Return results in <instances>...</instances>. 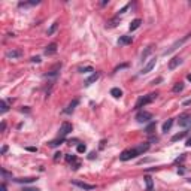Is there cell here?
I'll use <instances>...</instances> for the list:
<instances>
[{"mask_svg": "<svg viewBox=\"0 0 191 191\" xmlns=\"http://www.w3.org/2000/svg\"><path fill=\"white\" fill-rule=\"evenodd\" d=\"M148 149H149V143H148V142H143V143H140V145L136 146V148H131V149H126V151H123L121 155H119V160H121V161L131 160V158H134V157H137V155L145 154Z\"/></svg>", "mask_w": 191, "mask_h": 191, "instance_id": "1", "label": "cell"}, {"mask_svg": "<svg viewBox=\"0 0 191 191\" xmlns=\"http://www.w3.org/2000/svg\"><path fill=\"white\" fill-rule=\"evenodd\" d=\"M157 95H158L157 93H151V94H148V95H143V97H140V99L137 100V103H136V109H142L143 106L152 103V102L157 99Z\"/></svg>", "mask_w": 191, "mask_h": 191, "instance_id": "2", "label": "cell"}, {"mask_svg": "<svg viewBox=\"0 0 191 191\" xmlns=\"http://www.w3.org/2000/svg\"><path fill=\"white\" fill-rule=\"evenodd\" d=\"M190 37H191V33H188V34H185V36L182 37V39L176 40V42H175V43H173V45H172V46L169 48V50H166V51L163 52V55H169V54H172L173 51H176L178 48H179V46H182V45H184V43H185V42H187V40H188Z\"/></svg>", "mask_w": 191, "mask_h": 191, "instance_id": "3", "label": "cell"}, {"mask_svg": "<svg viewBox=\"0 0 191 191\" xmlns=\"http://www.w3.org/2000/svg\"><path fill=\"white\" fill-rule=\"evenodd\" d=\"M152 119V115L149 113V112H146V111H140L137 115H136V121L137 123H149Z\"/></svg>", "mask_w": 191, "mask_h": 191, "instance_id": "4", "label": "cell"}, {"mask_svg": "<svg viewBox=\"0 0 191 191\" xmlns=\"http://www.w3.org/2000/svg\"><path fill=\"white\" fill-rule=\"evenodd\" d=\"M72 131V124L70 123H67V121H64L61 126H60V130H58V137H66L69 133Z\"/></svg>", "mask_w": 191, "mask_h": 191, "instance_id": "5", "label": "cell"}, {"mask_svg": "<svg viewBox=\"0 0 191 191\" xmlns=\"http://www.w3.org/2000/svg\"><path fill=\"white\" fill-rule=\"evenodd\" d=\"M155 63H157V58H155V57H154V58H151V60H149L145 66H143V69L140 70V73H142V75H146V73H149V72L155 67Z\"/></svg>", "mask_w": 191, "mask_h": 191, "instance_id": "6", "label": "cell"}, {"mask_svg": "<svg viewBox=\"0 0 191 191\" xmlns=\"http://www.w3.org/2000/svg\"><path fill=\"white\" fill-rule=\"evenodd\" d=\"M22 54H24V52H22V50L17 48V50H11V51H8V52H6V58H9V60H17V58H19Z\"/></svg>", "mask_w": 191, "mask_h": 191, "instance_id": "7", "label": "cell"}, {"mask_svg": "<svg viewBox=\"0 0 191 191\" xmlns=\"http://www.w3.org/2000/svg\"><path fill=\"white\" fill-rule=\"evenodd\" d=\"M178 123L181 127H191V115H182Z\"/></svg>", "mask_w": 191, "mask_h": 191, "instance_id": "8", "label": "cell"}, {"mask_svg": "<svg viewBox=\"0 0 191 191\" xmlns=\"http://www.w3.org/2000/svg\"><path fill=\"white\" fill-rule=\"evenodd\" d=\"M72 184L76 185V187H79V188H82V190H87V191H90V190H94V188H95V185L85 184V182H82V181H72Z\"/></svg>", "mask_w": 191, "mask_h": 191, "instance_id": "9", "label": "cell"}, {"mask_svg": "<svg viewBox=\"0 0 191 191\" xmlns=\"http://www.w3.org/2000/svg\"><path fill=\"white\" fill-rule=\"evenodd\" d=\"M57 52V43H50L45 48V55H54Z\"/></svg>", "mask_w": 191, "mask_h": 191, "instance_id": "10", "label": "cell"}, {"mask_svg": "<svg viewBox=\"0 0 191 191\" xmlns=\"http://www.w3.org/2000/svg\"><path fill=\"white\" fill-rule=\"evenodd\" d=\"M181 63H182V58H179V57H173V58L169 61V69L173 70V69H176Z\"/></svg>", "mask_w": 191, "mask_h": 191, "instance_id": "11", "label": "cell"}, {"mask_svg": "<svg viewBox=\"0 0 191 191\" xmlns=\"http://www.w3.org/2000/svg\"><path fill=\"white\" fill-rule=\"evenodd\" d=\"M78 105H79V100H78V99H75L72 103H69V106H67L63 112H64V113H72V112H73V109H75Z\"/></svg>", "mask_w": 191, "mask_h": 191, "instance_id": "12", "label": "cell"}, {"mask_svg": "<svg viewBox=\"0 0 191 191\" xmlns=\"http://www.w3.org/2000/svg\"><path fill=\"white\" fill-rule=\"evenodd\" d=\"M99 76H100V73H99V72H94V73L85 81V85H91L93 82H95V81H97L99 79Z\"/></svg>", "mask_w": 191, "mask_h": 191, "instance_id": "13", "label": "cell"}, {"mask_svg": "<svg viewBox=\"0 0 191 191\" xmlns=\"http://www.w3.org/2000/svg\"><path fill=\"white\" fill-rule=\"evenodd\" d=\"M140 24H142V19H139V18H136V19H133L131 21V24H130V32H134L136 29H139L140 27Z\"/></svg>", "mask_w": 191, "mask_h": 191, "instance_id": "14", "label": "cell"}, {"mask_svg": "<svg viewBox=\"0 0 191 191\" xmlns=\"http://www.w3.org/2000/svg\"><path fill=\"white\" fill-rule=\"evenodd\" d=\"M131 36H121V37H119V40H118V45H129V43H131Z\"/></svg>", "mask_w": 191, "mask_h": 191, "instance_id": "15", "label": "cell"}, {"mask_svg": "<svg viewBox=\"0 0 191 191\" xmlns=\"http://www.w3.org/2000/svg\"><path fill=\"white\" fill-rule=\"evenodd\" d=\"M173 126V119H167V121L163 124V131L164 133H167V131H169L170 130V127Z\"/></svg>", "mask_w": 191, "mask_h": 191, "instance_id": "16", "label": "cell"}, {"mask_svg": "<svg viewBox=\"0 0 191 191\" xmlns=\"http://www.w3.org/2000/svg\"><path fill=\"white\" fill-rule=\"evenodd\" d=\"M187 133H188V131H181V133H176V134L172 137V142H178V140L184 139V137L187 136Z\"/></svg>", "mask_w": 191, "mask_h": 191, "instance_id": "17", "label": "cell"}, {"mask_svg": "<svg viewBox=\"0 0 191 191\" xmlns=\"http://www.w3.org/2000/svg\"><path fill=\"white\" fill-rule=\"evenodd\" d=\"M145 184H146V191H151L152 187H154L152 178H151V176H145Z\"/></svg>", "mask_w": 191, "mask_h": 191, "instance_id": "18", "label": "cell"}, {"mask_svg": "<svg viewBox=\"0 0 191 191\" xmlns=\"http://www.w3.org/2000/svg\"><path fill=\"white\" fill-rule=\"evenodd\" d=\"M15 182H19V184H29V182H33L36 181V178H18V179H14Z\"/></svg>", "mask_w": 191, "mask_h": 191, "instance_id": "19", "label": "cell"}, {"mask_svg": "<svg viewBox=\"0 0 191 191\" xmlns=\"http://www.w3.org/2000/svg\"><path fill=\"white\" fill-rule=\"evenodd\" d=\"M111 94L113 95L115 99H119V97L123 95V91L119 90V88H112V90H111Z\"/></svg>", "mask_w": 191, "mask_h": 191, "instance_id": "20", "label": "cell"}, {"mask_svg": "<svg viewBox=\"0 0 191 191\" xmlns=\"http://www.w3.org/2000/svg\"><path fill=\"white\" fill-rule=\"evenodd\" d=\"M155 126H157V123L155 121H152V123H149L148 126H146V129H145V131L148 133V134H151L154 130H155Z\"/></svg>", "mask_w": 191, "mask_h": 191, "instance_id": "21", "label": "cell"}, {"mask_svg": "<svg viewBox=\"0 0 191 191\" xmlns=\"http://www.w3.org/2000/svg\"><path fill=\"white\" fill-rule=\"evenodd\" d=\"M57 29H58V22H54L52 26H51L50 29H48V32H46V33H48V36H52V34H54V32H55Z\"/></svg>", "mask_w": 191, "mask_h": 191, "instance_id": "22", "label": "cell"}, {"mask_svg": "<svg viewBox=\"0 0 191 191\" xmlns=\"http://www.w3.org/2000/svg\"><path fill=\"white\" fill-rule=\"evenodd\" d=\"M152 50H154V46H152V45H149V46L146 48V50H145V52L142 54V60H145V58H146V57H148L151 52H152Z\"/></svg>", "mask_w": 191, "mask_h": 191, "instance_id": "23", "label": "cell"}, {"mask_svg": "<svg viewBox=\"0 0 191 191\" xmlns=\"http://www.w3.org/2000/svg\"><path fill=\"white\" fill-rule=\"evenodd\" d=\"M8 109H9V106H8V103H6L5 100L0 102V112L5 113V112H8Z\"/></svg>", "mask_w": 191, "mask_h": 191, "instance_id": "24", "label": "cell"}, {"mask_svg": "<svg viewBox=\"0 0 191 191\" xmlns=\"http://www.w3.org/2000/svg\"><path fill=\"white\" fill-rule=\"evenodd\" d=\"M118 22H119V17H115V18H112V19L108 22V27H115Z\"/></svg>", "mask_w": 191, "mask_h": 191, "instance_id": "25", "label": "cell"}, {"mask_svg": "<svg viewBox=\"0 0 191 191\" xmlns=\"http://www.w3.org/2000/svg\"><path fill=\"white\" fill-rule=\"evenodd\" d=\"M184 90V84L182 82H178L175 87H173V93H181Z\"/></svg>", "mask_w": 191, "mask_h": 191, "instance_id": "26", "label": "cell"}, {"mask_svg": "<svg viewBox=\"0 0 191 191\" xmlns=\"http://www.w3.org/2000/svg\"><path fill=\"white\" fill-rule=\"evenodd\" d=\"M66 161L67 163H76L78 160H76V155H72L70 154V155H66Z\"/></svg>", "mask_w": 191, "mask_h": 191, "instance_id": "27", "label": "cell"}, {"mask_svg": "<svg viewBox=\"0 0 191 191\" xmlns=\"http://www.w3.org/2000/svg\"><path fill=\"white\" fill-rule=\"evenodd\" d=\"M79 72L81 73H87V72H94V69L91 66H87V67H79Z\"/></svg>", "mask_w": 191, "mask_h": 191, "instance_id": "28", "label": "cell"}, {"mask_svg": "<svg viewBox=\"0 0 191 191\" xmlns=\"http://www.w3.org/2000/svg\"><path fill=\"white\" fill-rule=\"evenodd\" d=\"M87 151V146L84 145V143H79L78 145V152H85Z\"/></svg>", "mask_w": 191, "mask_h": 191, "instance_id": "29", "label": "cell"}, {"mask_svg": "<svg viewBox=\"0 0 191 191\" xmlns=\"http://www.w3.org/2000/svg\"><path fill=\"white\" fill-rule=\"evenodd\" d=\"M184 160H185V155H184V154H182V155H181V157H178V158H176V160H175V163H181V161H184Z\"/></svg>", "mask_w": 191, "mask_h": 191, "instance_id": "30", "label": "cell"}, {"mask_svg": "<svg viewBox=\"0 0 191 191\" xmlns=\"http://www.w3.org/2000/svg\"><path fill=\"white\" fill-rule=\"evenodd\" d=\"M32 63H40V57H33V58H32Z\"/></svg>", "mask_w": 191, "mask_h": 191, "instance_id": "31", "label": "cell"}, {"mask_svg": "<svg viewBox=\"0 0 191 191\" xmlns=\"http://www.w3.org/2000/svg\"><path fill=\"white\" fill-rule=\"evenodd\" d=\"M129 8H130V5H126V6H124V8H123L121 11H119V14H124V12H126V11L129 9Z\"/></svg>", "mask_w": 191, "mask_h": 191, "instance_id": "32", "label": "cell"}, {"mask_svg": "<svg viewBox=\"0 0 191 191\" xmlns=\"http://www.w3.org/2000/svg\"><path fill=\"white\" fill-rule=\"evenodd\" d=\"M0 191H8V190H6V185H5V184H2V185H0Z\"/></svg>", "mask_w": 191, "mask_h": 191, "instance_id": "33", "label": "cell"}, {"mask_svg": "<svg viewBox=\"0 0 191 191\" xmlns=\"http://www.w3.org/2000/svg\"><path fill=\"white\" fill-rule=\"evenodd\" d=\"M24 191H39L37 188H24Z\"/></svg>", "mask_w": 191, "mask_h": 191, "instance_id": "34", "label": "cell"}, {"mask_svg": "<svg viewBox=\"0 0 191 191\" xmlns=\"http://www.w3.org/2000/svg\"><path fill=\"white\" fill-rule=\"evenodd\" d=\"M182 105H184V106H188V105H191V99H190V100H185Z\"/></svg>", "mask_w": 191, "mask_h": 191, "instance_id": "35", "label": "cell"}, {"mask_svg": "<svg viewBox=\"0 0 191 191\" xmlns=\"http://www.w3.org/2000/svg\"><path fill=\"white\" fill-rule=\"evenodd\" d=\"M5 129H6V124H5V123H2V126H0V130L5 131Z\"/></svg>", "mask_w": 191, "mask_h": 191, "instance_id": "36", "label": "cell"}, {"mask_svg": "<svg viewBox=\"0 0 191 191\" xmlns=\"http://www.w3.org/2000/svg\"><path fill=\"white\" fill-rule=\"evenodd\" d=\"M60 155H61V152H57V154H55V157H54V160H55V161H57V160H58V158H60Z\"/></svg>", "mask_w": 191, "mask_h": 191, "instance_id": "37", "label": "cell"}, {"mask_svg": "<svg viewBox=\"0 0 191 191\" xmlns=\"http://www.w3.org/2000/svg\"><path fill=\"white\" fill-rule=\"evenodd\" d=\"M187 146H188V148H191V137L187 140Z\"/></svg>", "mask_w": 191, "mask_h": 191, "instance_id": "38", "label": "cell"}, {"mask_svg": "<svg viewBox=\"0 0 191 191\" xmlns=\"http://www.w3.org/2000/svg\"><path fill=\"white\" fill-rule=\"evenodd\" d=\"M6 151H8V146H3V148H2V154H5Z\"/></svg>", "mask_w": 191, "mask_h": 191, "instance_id": "39", "label": "cell"}, {"mask_svg": "<svg viewBox=\"0 0 191 191\" xmlns=\"http://www.w3.org/2000/svg\"><path fill=\"white\" fill-rule=\"evenodd\" d=\"M187 79H188V81H190V82H191V73H190V75H188V76H187Z\"/></svg>", "mask_w": 191, "mask_h": 191, "instance_id": "40", "label": "cell"}, {"mask_svg": "<svg viewBox=\"0 0 191 191\" xmlns=\"http://www.w3.org/2000/svg\"><path fill=\"white\" fill-rule=\"evenodd\" d=\"M188 181H190V182H191V179H188Z\"/></svg>", "mask_w": 191, "mask_h": 191, "instance_id": "41", "label": "cell"}, {"mask_svg": "<svg viewBox=\"0 0 191 191\" xmlns=\"http://www.w3.org/2000/svg\"><path fill=\"white\" fill-rule=\"evenodd\" d=\"M151 191H154V190H151Z\"/></svg>", "mask_w": 191, "mask_h": 191, "instance_id": "42", "label": "cell"}]
</instances>
